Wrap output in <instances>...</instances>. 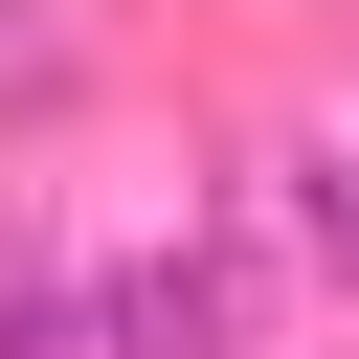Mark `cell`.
Listing matches in <instances>:
<instances>
[{
    "label": "cell",
    "instance_id": "obj_2",
    "mask_svg": "<svg viewBox=\"0 0 359 359\" xmlns=\"http://www.w3.org/2000/svg\"><path fill=\"white\" fill-rule=\"evenodd\" d=\"M314 247H337V269H359V157H314Z\"/></svg>",
    "mask_w": 359,
    "mask_h": 359
},
{
    "label": "cell",
    "instance_id": "obj_1",
    "mask_svg": "<svg viewBox=\"0 0 359 359\" xmlns=\"http://www.w3.org/2000/svg\"><path fill=\"white\" fill-rule=\"evenodd\" d=\"M112 359H247V292L224 269H135L112 292Z\"/></svg>",
    "mask_w": 359,
    "mask_h": 359
}]
</instances>
